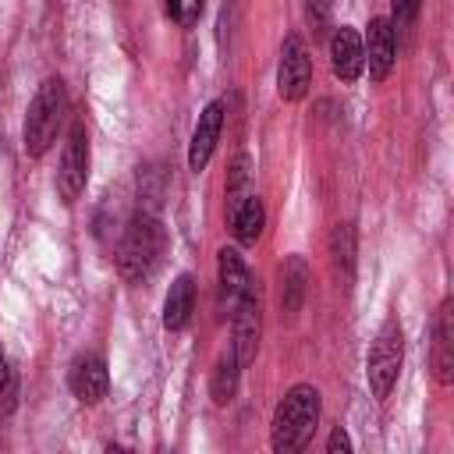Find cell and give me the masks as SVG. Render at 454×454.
<instances>
[{
	"instance_id": "obj_21",
	"label": "cell",
	"mask_w": 454,
	"mask_h": 454,
	"mask_svg": "<svg viewBox=\"0 0 454 454\" xmlns=\"http://www.w3.org/2000/svg\"><path fill=\"white\" fill-rule=\"evenodd\" d=\"M163 7L181 28H192L202 18V0H163Z\"/></svg>"
},
{
	"instance_id": "obj_16",
	"label": "cell",
	"mask_w": 454,
	"mask_h": 454,
	"mask_svg": "<svg viewBox=\"0 0 454 454\" xmlns=\"http://www.w3.org/2000/svg\"><path fill=\"white\" fill-rule=\"evenodd\" d=\"M262 223H266V209H262V199L259 195H245L241 206L231 213V231L241 245H255L259 234H262Z\"/></svg>"
},
{
	"instance_id": "obj_5",
	"label": "cell",
	"mask_w": 454,
	"mask_h": 454,
	"mask_svg": "<svg viewBox=\"0 0 454 454\" xmlns=\"http://www.w3.org/2000/svg\"><path fill=\"white\" fill-rule=\"evenodd\" d=\"M85 181H89V135H85V124L74 121L71 135L64 142V153H60V167H57V195H60V202L74 206L78 195L85 192Z\"/></svg>"
},
{
	"instance_id": "obj_23",
	"label": "cell",
	"mask_w": 454,
	"mask_h": 454,
	"mask_svg": "<svg viewBox=\"0 0 454 454\" xmlns=\"http://www.w3.org/2000/svg\"><path fill=\"white\" fill-rule=\"evenodd\" d=\"M326 450H330V454H337V450L348 454V450H351V436L344 433V426H333V433H330V440H326Z\"/></svg>"
},
{
	"instance_id": "obj_4",
	"label": "cell",
	"mask_w": 454,
	"mask_h": 454,
	"mask_svg": "<svg viewBox=\"0 0 454 454\" xmlns=\"http://www.w3.org/2000/svg\"><path fill=\"white\" fill-rule=\"evenodd\" d=\"M401 362H404V337H401V323L397 319H387L369 348V358H365V376H369V390L376 401H387L394 383H397V372H401Z\"/></svg>"
},
{
	"instance_id": "obj_22",
	"label": "cell",
	"mask_w": 454,
	"mask_h": 454,
	"mask_svg": "<svg viewBox=\"0 0 454 454\" xmlns=\"http://www.w3.org/2000/svg\"><path fill=\"white\" fill-rule=\"evenodd\" d=\"M419 7H422V0H390V25H394V32L408 28L419 18Z\"/></svg>"
},
{
	"instance_id": "obj_9",
	"label": "cell",
	"mask_w": 454,
	"mask_h": 454,
	"mask_svg": "<svg viewBox=\"0 0 454 454\" xmlns=\"http://www.w3.org/2000/svg\"><path fill=\"white\" fill-rule=\"evenodd\" d=\"M67 387L82 404H99L110 390V372L99 355H78L67 372Z\"/></svg>"
},
{
	"instance_id": "obj_15",
	"label": "cell",
	"mask_w": 454,
	"mask_h": 454,
	"mask_svg": "<svg viewBox=\"0 0 454 454\" xmlns=\"http://www.w3.org/2000/svg\"><path fill=\"white\" fill-rule=\"evenodd\" d=\"M192 309H195V280H192V273H181L163 298V326L184 330L192 319Z\"/></svg>"
},
{
	"instance_id": "obj_13",
	"label": "cell",
	"mask_w": 454,
	"mask_h": 454,
	"mask_svg": "<svg viewBox=\"0 0 454 454\" xmlns=\"http://www.w3.org/2000/svg\"><path fill=\"white\" fill-rule=\"evenodd\" d=\"M216 280H220V301H223L227 309H234V301L252 287L248 266H245V259L238 255V248H220V252H216Z\"/></svg>"
},
{
	"instance_id": "obj_3",
	"label": "cell",
	"mask_w": 454,
	"mask_h": 454,
	"mask_svg": "<svg viewBox=\"0 0 454 454\" xmlns=\"http://www.w3.org/2000/svg\"><path fill=\"white\" fill-rule=\"evenodd\" d=\"M67 89L60 78H46L39 85V92L32 96L28 103V114H25V153L28 156H46L50 145L57 142L60 128H64V117H67Z\"/></svg>"
},
{
	"instance_id": "obj_18",
	"label": "cell",
	"mask_w": 454,
	"mask_h": 454,
	"mask_svg": "<svg viewBox=\"0 0 454 454\" xmlns=\"http://www.w3.org/2000/svg\"><path fill=\"white\" fill-rule=\"evenodd\" d=\"M330 255H333V262H337L344 273H351V266H355V223H337V227H333Z\"/></svg>"
},
{
	"instance_id": "obj_6",
	"label": "cell",
	"mask_w": 454,
	"mask_h": 454,
	"mask_svg": "<svg viewBox=\"0 0 454 454\" xmlns=\"http://www.w3.org/2000/svg\"><path fill=\"white\" fill-rule=\"evenodd\" d=\"M312 85V57L298 35H287L280 46V64H277V96L284 103L305 99Z\"/></svg>"
},
{
	"instance_id": "obj_10",
	"label": "cell",
	"mask_w": 454,
	"mask_h": 454,
	"mask_svg": "<svg viewBox=\"0 0 454 454\" xmlns=\"http://www.w3.org/2000/svg\"><path fill=\"white\" fill-rule=\"evenodd\" d=\"M362 53H365V67H369V78L372 82H383L394 67V57H397V43H394V25L390 18H372L369 21V32L362 39Z\"/></svg>"
},
{
	"instance_id": "obj_7",
	"label": "cell",
	"mask_w": 454,
	"mask_h": 454,
	"mask_svg": "<svg viewBox=\"0 0 454 454\" xmlns=\"http://www.w3.org/2000/svg\"><path fill=\"white\" fill-rule=\"evenodd\" d=\"M259 326H262L259 323V294H255V287H248L231 309V355L238 358L241 369L259 351Z\"/></svg>"
},
{
	"instance_id": "obj_20",
	"label": "cell",
	"mask_w": 454,
	"mask_h": 454,
	"mask_svg": "<svg viewBox=\"0 0 454 454\" xmlns=\"http://www.w3.org/2000/svg\"><path fill=\"white\" fill-rule=\"evenodd\" d=\"M301 11H305V21H309L312 35H316V39H319V35H326L333 4H330V0H301Z\"/></svg>"
},
{
	"instance_id": "obj_8",
	"label": "cell",
	"mask_w": 454,
	"mask_h": 454,
	"mask_svg": "<svg viewBox=\"0 0 454 454\" xmlns=\"http://www.w3.org/2000/svg\"><path fill=\"white\" fill-rule=\"evenodd\" d=\"M220 131H223V99H213L202 106L199 121H195V131H192V142H188V167L199 174L206 170L216 142H220Z\"/></svg>"
},
{
	"instance_id": "obj_17",
	"label": "cell",
	"mask_w": 454,
	"mask_h": 454,
	"mask_svg": "<svg viewBox=\"0 0 454 454\" xmlns=\"http://www.w3.org/2000/svg\"><path fill=\"white\" fill-rule=\"evenodd\" d=\"M238 372H241V365H238V358H234L231 351L216 358L213 376H209V397H213V404H227V401L234 397V390H238Z\"/></svg>"
},
{
	"instance_id": "obj_14",
	"label": "cell",
	"mask_w": 454,
	"mask_h": 454,
	"mask_svg": "<svg viewBox=\"0 0 454 454\" xmlns=\"http://www.w3.org/2000/svg\"><path fill=\"white\" fill-rule=\"evenodd\" d=\"M305 287H309V266L301 255H287L280 262V312L291 319L301 301H305Z\"/></svg>"
},
{
	"instance_id": "obj_1",
	"label": "cell",
	"mask_w": 454,
	"mask_h": 454,
	"mask_svg": "<svg viewBox=\"0 0 454 454\" xmlns=\"http://www.w3.org/2000/svg\"><path fill=\"white\" fill-rule=\"evenodd\" d=\"M319 426V390L312 383H294L273 411L270 426V443L277 454H294L301 450Z\"/></svg>"
},
{
	"instance_id": "obj_12",
	"label": "cell",
	"mask_w": 454,
	"mask_h": 454,
	"mask_svg": "<svg viewBox=\"0 0 454 454\" xmlns=\"http://www.w3.org/2000/svg\"><path fill=\"white\" fill-rule=\"evenodd\" d=\"M433 376L443 387L454 380V305L450 298L440 305L436 323H433Z\"/></svg>"
},
{
	"instance_id": "obj_24",
	"label": "cell",
	"mask_w": 454,
	"mask_h": 454,
	"mask_svg": "<svg viewBox=\"0 0 454 454\" xmlns=\"http://www.w3.org/2000/svg\"><path fill=\"white\" fill-rule=\"evenodd\" d=\"M11 394V365H7V355L0 351V397Z\"/></svg>"
},
{
	"instance_id": "obj_2",
	"label": "cell",
	"mask_w": 454,
	"mask_h": 454,
	"mask_svg": "<svg viewBox=\"0 0 454 454\" xmlns=\"http://www.w3.org/2000/svg\"><path fill=\"white\" fill-rule=\"evenodd\" d=\"M163 248H167V231H163V223H160L153 213H145V209L135 213L131 223L124 227V234H121V245H117V273H121L128 284L145 280V277L156 270Z\"/></svg>"
},
{
	"instance_id": "obj_11",
	"label": "cell",
	"mask_w": 454,
	"mask_h": 454,
	"mask_svg": "<svg viewBox=\"0 0 454 454\" xmlns=\"http://www.w3.org/2000/svg\"><path fill=\"white\" fill-rule=\"evenodd\" d=\"M330 67L340 82H355L365 71V53H362V35L348 25H340L330 35Z\"/></svg>"
},
{
	"instance_id": "obj_19",
	"label": "cell",
	"mask_w": 454,
	"mask_h": 454,
	"mask_svg": "<svg viewBox=\"0 0 454 454\" xmlns=\"http://www.w3.org/2000/svg\"><path fill=\"white\" fill-rule=\"evenodd\" d=\"M245 195H248V156L241 153V156L231 163V170H227V216L241 206Z\"/></svg>"
}]
</instances>
